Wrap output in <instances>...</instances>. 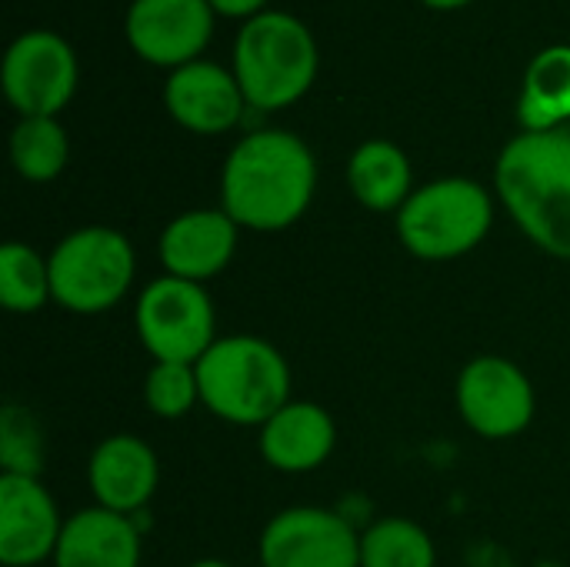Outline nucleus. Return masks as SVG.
I'll list each match as a JSON object with an SVG mask.
<instances>
[{
    "label": "nucleus",
    "instance_id": "1",
    "mask_svg": "<svg viewBox=\"0 0 570 567\" xmlns=\"http://www.w3.org/2000/svg\"><path fill=\"white\" fill-rule=\"evenodd\" d=\"M317 187V160L291 130H254L224 160L220 211L247 231H284L304 217Z\"/></svg>",
    "mask_w": 570,
    "mask_h": 567
},
{
    "label": "nucleus",
    "instance_id": "2",
    "mask_svg": "<svg viewBox=\"0 0 570 567\" xmlns=\"http://www.w3.org/2000/svg\"><path fill=\"white\" fill-rule=\"evenodd\" d=\"M494 187L528 241L570 261V127L521 130L508 140L494 167Z\"/></svg>",
    "mask_w": 570,
    "mask_h": 567
},
{
    "label": "nucleus",
    "instance_id": "3",
    "mask_svg": "<svg viewBox=\"0 0 570 567\" xmlns=\"http://www.w3.org/2000/svg\"><path fill=\"white\" fill-rule=\"evenodd\" d=\"M200 404L227 424L264 428L291 398V368L284 354L254 334L217 338L194 364Z\"/></svg>",
    "mask_w": 570,
    "mask_h": 567
},
{
    "label": "nucleus",
    "instance_id": "4",
    "mask_svg": "<svg viewBox=\"0 0 570 567\" xmlns=\"http://www.w3.org/2000/svg\"><path fill=\"white\" fill-rule=\"evenodd\" d=\"M317 63L314 33L284 10H264L244 20L234 40V77L254 110H284L297 104L311 90Z\"/></svg>",
    "mask_w": 570,
    "mask_h": 567
},
{
    "label": "nucleus",
    "instance_id": "5",
    "mask_svg": "<svg viewBox=\"0 0 570 567\" xmlns=\"http://www.w3.org/2000/svg\"><path fill=\"white\" fill-rule=\"evenodd\" d=\"M494 224L491 194L471 177H441L417 187L397 211V237L421 261L471 254Z\"/></svg>",
    "mask_w": 570,
    "mask_h": 567
},
{
    "label": "nucleus",
    "instance_id": "6",
    "mask_svg": "<svg viewBox=\"0 0 570 567\" xmlns=\"http://www.w3.org/2000/svg\"><path fill=\"white\" fill-rule=\"evenodd\" d=\"M50 264L53 301L73 314H100L117 307L134 284V244L114 227H80L67 234Z\"/></svg>",
    "mask_w": 570,
    "mask_h": 567
},
{
    "label": "nucleus",
    "instance_id": "7",
    "mask_svg": "<svg viewBox=\"0 0 570 567\" xmlns=\"http://www.w3.org/2000/svg\"><path fill=\"white\" fill-rule=\"evenodd\" d=\"M137 334L154 361L197 364L217 341L204 284L170 274L150 281L137 297Z\"/></svg>",
    "mask_w": 570,
    "mask_h": 567
},
{
    "label": "nucleus",
    "instance_id": "8",
    "mask_svg": "<svg viewBox=\"0 0 570 567\" xmlns=\"http://www.w3.org/2000/svg\"><path fill=\"white\" fill-rule=\"evenodd\" d=\"M77 53L53 30H27L3 53V94L20 117H57L77 90Z\"/></svg>",
    "mask_w": 570,
    "mask_h": 567
},
{
    "label": "nucleus",
    "instance_id": "9",
    "mask_svg": "<svg viewBox=\"0 0 570 567\" xmlns=\"http://www.w3.org/2000/svg\"><path fill=\"white\" fill-rule=\"evenodd\" d=\"M458 411L478 438H518L534 421V388L514 361L484 354L458 378Z\"/></svg>",
    "mask_w": 570,
    "mask_h": 567
},
{
    "label": "nucleus",
    "instance_id": "10",
    "mask_svg": "<svg viewBox=\"0 0 570 567\" xmlns=\"http://www.w3.org/2000/svg\"><path fill=\"white\" fill-rule=\"evenodd\" d=\"M261 567H361V535L327 508H287L261 535Z\"/></svg>",
    "mask_w": 570,
    "mask_h": 567
},
{
    "label": "nucleus",
    "instance_id": "11",
    "mask_svg": "<svg viewBox=\"0 0 570 567\" xmlns=\"http://www.w3.org/2000/svg\"><path fill=\"white\" fill-rule=\"evenodd\" d=\"M127 43L154 67H184L200 57L214 33L210 0H134L124 20Z\"/></svg>",
    "mask_w": 570,
    "mask_h": 567
},
{
    "label": "nucleus",
    "instance_id": "12",
    "mask_svg": "<svg viewBox=\"0 0 570 567\" xmlns=\"http://www.w3.org/2000/svg\"><path fill=\"white\" fill-rule=\"evenodd\" d=\"M63 535L57 501L30 475H0V561L37 567L53 558Z\"/></svg>",
    "mask_w": 570,
    "mask_h": 567
},
{
    "label": "nucleus",
    "instance_id": "13",
    "mask_svg": "<svg viewBox=\"0 0 570 567\" xmlns=\"http://www.w3.org/2000/svg\"><path fill=\"white\" fill-rule=\"evenodd\" d=\"M164 104L170 117L194 134H224L240 124L247 107L234 70L210 60H194L170 70Z\"/></svg>",
    "mask_w": 570,
    "mask_h": 567
},
{
    "label": "nucleus",
    "instance_id": "14",
    "mask_svg": "<svg viewBox=\"0 0 570 567\" xmlns=\"http://www.w3.org/2000/svg\"><path fill=\"white\" fill-rule=\"evenodd\" d=\"M237 231L240 227L227 217V211L200 207V211L177 214L160 234L157 244L160 264L170 277L204 284L234 261Z\"/></svg>",
    "mask_w": 570,
    "mask_h": 567
},
{
    "label": "nucleus",
    "instance_id": "15",
    "mask_svg": "<svg viewBox=\"0 0 570 567\" xmlns=\"http://www.w3.org/2000/svg\"><path fill=\"white\" fill-rule=\"evenodd\" d=\"M87 478L97 508L130 518L154 498L160 481V465L147 441L134 434H114L100 441L97 451L90 454Z\"/></svg>",
    "mask_w": 570,
    "mask_h": 567
},
{
    "label": "nucleus",
    "instance_id": "16",
    "mask_svg": "<svg viewBox=\"0 0 570 567\" xmlns=\"http://www.w3.org/2000/svg\"><path fill=\"white\" fill-rule=\"evenodd\" d=\"M257 444L271 468L284 475H307L331 458L337 444V428H334V418L321 404L287 401L261 428Z\"/></svg>",
    "mask_w": 570,
    "mask_h": 567
},
{
    "label": "nucleus",
    "instance_id": "17",
    "mask_svg": "<svg viewBox=\"0 0 570 567\" xmlns=\"http://www.w3.org/2000/svg\"><path fill=\"white\" fill-rule=\"evenodd\" d=\"M53 567H140V531L107 508L77 511L63 521Z\"/></svg>",
    "mask_w": 570,
    "mask_h": 567
},
{
    "label": "nucleus",
    "instance_id": "18",
    "mask_svg": "<svg viewBox=\"0 0 570 567\" xmlns=\"http://www.w3.org/2000/svg\"><path fill=\"white\" fill-rule=\"evenodd\" d=\"M518 120L524 130H558L570 120V43H551L524 70Z\"/></svg>",
    "mask_w": 570,
    "mask_h": 567
},
{
    "label": "nucleus",
    "instance_id": "19",
    "mask_svg": "<svg viewBox=\"0 0 570 567\" xmlns=\"http://www.w3.org/2000/svg\"><path fill=\"white\" fill-rule=\"evenodd\" d=\"M411 160L391 140H364L347 160V184L351 194L377 214L401 211L411 190Z\"/></svg>",
    "mask_w": 570,
    "mask_h": 567
},
{
    "label": "nucleus",
    "instance_id": "20",
    "mask_svg": "<svg viewBox=\"0 0 570 567\" xmlns=\"http://www.w3.org/2000/svg\"><path fill=\"white\" fill-rule=\"evenodd\" d=\"M67 157H70V144L57 117H20V124L10 134V160L23 180L47 184L60 177Z\"/></svg>",
    "mask_w": 570,
    "mask_h": 567
},
{
    "label": "nucleus",
    "instance_id": "21",
    "mask_svg": "<svg viewBox=\"0 0 570 567\" xmlns=\"http://www.w3.org/2000/svg\"><path fill=\"white\" fill-rule=\"evenodd\" d=\"M438 551L428 531L407 518H384L361 535V567H434Z\"/></svg>",
    "mask_w": 570,
    "mask_h": 567
},
{
    "label": "nucleus",
    "instance_id": "22",
    "mask_svg": "<svg viewBox=\"0 0 570 567\" xmlns=\"http://www.w3.org/2000/svg\"><path fill=\"white\" fill-rule=\"evenodd\" d=\"M47 301H53L50 264L20 241L3 244L0 247V304L13 314H33Z\"/></svg>",
    "mask_w": 570,
    "mask_h": 567
},
{
    "label": "nucleus",
    "instance_id": "23",
    "mask_svg": "<svg viewBox=\"0 0 570 567\" xmlns=\"http://www.w3.org/2000/svg\"><path fill=\"white\" fill-rule=\"evenodd\" d=\"M144 401L150 414L157 418H184L200 401L197 368L194 364H174V361H154L144 381Z\"/></svg>",
    "mask_w": 570,
    "mask_h": 567
},
{
    "label": "nucleus",
    "instance_id": "24",
    "mask_svg": "<svg viewBox=\"0 0 570 567\" xmlns=\"http://www.w3.org/2000/svg\"><path fill=\"white\" fill-rule=\"evenodd\" d=\"M0 454H3V475H30L40 471V434L30 428V414L20 408H7L0 421Z\"/></svg>",
    "mask_w": 570,
    "mask_h": 567
},
{
    "label": "nucleus",
    "instance_id": "25",
    "mask_svg": "<svg viewBox=\"0 0 570 567\" xmlns=\"http://www.w3.org/2000/svg\"><path fill=\"white\" fill-rule=\"evenodd\" d=\"M264 3L267 0H210L214 13H220V17H244V20L264 13Z\"/></svg>",
    "mask_w": 570,
    "mask_h": 567
},
{
    "label": "nucleus",
    "instance_id": "26",
    "mask_svg": "<svg viewBox=\"0 0 570 567\" xmlns=\"http://www.w3.org/2000/svg\"><path fill=\"white\" fill-rule=\"evenodd\" d=\"M421 3H428V7H434V10H454V7H464V3H471V0H421Z\"/></svg>",
    "mask_w": 570,
    "mask_h": 567
},
{
    "label": "nucleus",
    "instance_id": "27",
    "mask_svg": "<svg viewBox=\"0 0 570 567\" xmlns=\"http://www.w3.org/2000/svg\"><path fill=\"white\" fill-rule=\"evenodd\" d=\"M190 567H234V565H227V561H217V558H207V561H194Z\"/></svg>",
    "mask_w": 570,
    "mask_h": 567
}]
</instances>
